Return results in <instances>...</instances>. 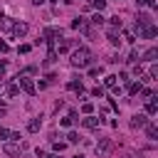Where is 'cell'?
<instances>
[{"mask_svg": "<svg viewBox=\"0 0 158 158\" xmlns=\"http://www.w3.org/2000/svg\"><path fill=\"white\" fill-rule=\"evenodd\" d=\"M89 62H91V52H89L86 47L72 52V64H74V67H89Z\"/></svg>", "mask_w": 158, "mask_h": 158, "instance_id": "obj_1", "label": "cell"}, {"mask_svg": "<svg viewBox=\"0 0 158 158\" xmlns=\"http://www.w3.org/2000/svg\"><path fill=\"white\" fill-rule=\"evenodd\" d=\"M17 86H20L25 94H30V96H35V94H37V86H35V84H32V79H27L25 74H20V77H17Z\"/></svg>", "mask_w": 158, "mask_h": 158, "instance_id": "obj_2", "label": "cell"}, {"mask_svg": "<svg viewBox=\"0 0 158 158\" xmlns=\"http://www.w3.org/2000/svg\"><path fill=\"white\" fill-rule=\"evenodd\" d=\"M54 40H62V30L59 27H44L42 30V42H54Z\"/></svg>", "mask_w": 158, "mask_h": 158, "instance_id": "obj_3", "label": "cell"}, {"mask_svg": "<svg viewBox=\"0 0 158 158\" xmlns=\"http://www.w3.org/2000/svg\"><path fill=\"white\" fill-rule=\"evenodd\" d=\"M10 32H12L15 37H25V35H27V25H25V22H15Z\"/></svg>", "mask_w": 158, "mask_h": 158, "instance_id": "obj_4", "label": "cell"}, {"mask_svg": "<svg viewBox=\"0 0 158 158\" xmlns=\"http://www.w3.org/2000/svg\"><path fill=\"white\" fill-rule=\"evenodd\" d=\"M81 123H84L86 128H96V126L101 123V118H96V116H91V114H86V118H81Z\"/></svg>", "mask_w": 158, "mask_h": 158, "instance_id": "obj_5", "label": "cell"}, {"mask_svg": "<svg viewBox=\"0 0 158 158\" xmlns=\"http://www.w3.org/2000/svg\"><path fill=\"white\" fill-rule=\"evenodd\" d=\"M146 123H148V118H146L143 114H136V116L131 118V126H133V128H143Z\"/></svg>", "mask_w": 158, "mask_h": 158, "instance_id": "obj_6", "label": "cell"}, {"mask_svg": "<svg viewBox=\"0 0 158 158\" xmlns=\"http://www.w3.org/2000/svg\"><path fill=\"white\" fill-rule=\"evenodd\" d=\"M72 27H74V30H81V32H89V25H86L84 17H77V20L72 22Z\"/></svg>", "mask_w": 158, "mask_h": 158, "instance_id": "obj_7", "label": "cell"}, {"mask_svg": "<svg viewBox=\"0 0 158 158\" xmlns=\"http://www.w3.org/2000/svg\"><path fill=\"white\" fill-rule=\"evenodd\" d=\"M138 35H141V37H146V40H151V37H156V27H153V25L141 27V30H138Z\"/></svg>", "mask_w": 158, "mask_h": 158, "instance_id": "obj_8", "label": "cell"}, {"mask_svg": "<svg viewBox=\"0 0 158 158\" xmlns=\"http://www.w3.org/2000/svg\"><path fill=\"white\" fill-rule=\"evenodd\" d=\"M156 57H158V49L156 47H151V49L143 52V62H156Z\"/></svg>", "mask_w": 158, "mask_h": 158, "instance_id": "obj_9", "label": "cell"}, {"mask_svg": "<svg viewBox=\"0 0 158 158\" xmlns=\"http://www.w3.org/2000/svg\"><path fill=\"white\" fill-rule=\"evenodd\" d=\"M67 89H72V91H84V84H81V79H72V81H67Z\"/></svg>", "mask_w": 158, "mask_h": 158, "instance_id": "obj_10", "label": "cell"}, {"mask_svg": "<svg viewBox=\"0 0 158 158\" xmlns=\"http://www.w3.org/2000/svg\"><path fill=\"white\" fill-rule=\"evenodd\" d=\"M111 148V143H109V138H101L99 143H96V153H106Z\"/></svg>", "mask_w": 158, "mask_h": 158, "instance_id": "obj_11", "label": "cell"}, {"mask_svg": "<svg viewBox=\"0 0 158 158\" xmlns=\"http://www.w3.org/2000/svg\"><path fill=\"white\" fill-rule=\"evenodd\" d=\"M20 148H22V146H15V143H5V153H7V156H20Z\"/></svg>", "mask_w": 158, "mask_h": 158, "instance_id": "obj_12", "label": "cell"}, {"mask_svg": "<svg viewBox=\"0 0 158 158\" xmlns=\"http://www.w3.org/2000/svg\"><path fill=\"white\" fill-rule=\"evenodd\" d=\"M146 111H148V114H156V111H158V104H156V96H151V99L146 101Z\"/></svg>", "mask_w": 158, "mask_h": 158, "instance_id": "obj_13", "label": "cell"}, {"mask_svg": "<svg viewBox=\"0 0 158 158\" xmlns=\"http://www.w3.org/2000/svg\"><path fill=\"white\" fill-rule=\"evenodd\" d=\"M40 128H42V118H32V121L27 123V131H32V133L40 131Z\"/></svg>", "mask_w": 158, "mask_h": 158, "instance_id": "obj_14", "label": "cell"}, {"mask_svg": "<svg viewBox=\"0 0 158 158\" xmlns=\"http://www.w3.org/2000/svg\"><path fill=\"white\" fill-rule=\"evenodd\" d=\"M17 91H20V86H17V84H7V86H5V96H15Z\"/></svg>", "mask_w": 158, "mask_h": 158, "instance_id": "obj_15", "label": "cell"}, {"mask_svg": "<svg viewBox=\"0 0 158 158\" xmlns=\"http://www.w3.org/2000/svg\"><path fill=\"white\" fill-rule=\"evenodd\" d=\"M141 86H143L141 81H133V84H128V94H131V96H133V94H138V91H141Z\"/></svg>", "mask_w": 158, "mask_h": 158, "instance_id": "obj_16", "label": "cell"}, {"mask_svg": "<svg viewBox=\"0 0 158 158\" xmlns=\"http://www.w3.org/2000/svg\"><path fill=\"white\" fill-rule=\"evenodd\" d=\"M146 133H148V138H156V136H158V128H156L153 123H146Z\"/></svg>", "mask_w": 158, "mask_h": 158, "instance_id": "obj_17", "label": "cell"}, {"mask_svg": "<svg viewBox=\"0 0 158 158\" xmlns=\"http://www.w3.org/2000/svg\"><path fill=\"white\" fill-rule=\"evenodd\" d=\"M12 25H15V22H12V20H5V17H2V20H0V27H2V30H5V32H10V30H12Z\"/></svg>", "mask_w": 158, "mask_h": 158, "instance_id": "obj_18", "label": "cell"}, {"mask_svg": "<svg viewBox=\"0 0 158 158\" xmlns=\"http://www.w3.org/2000/svg\"><path fill=\"white\" fill-rule=\"evenodd\" d=\"M99 74H104V67H91L89 69V77H99Z\"/></svg>", "mask_w": 158, "mask_h": 158, "instance_id": "obj_19", "label": "cell"}, {"mask_svg": "<svg viewBox=\"0 0 158 158\" xmlns=\"http://www.w3.org/2000/svg\"><path fill=\"white\" fill-rule=\"evenodd\" d=\"M81 111H84V114H91V111H94V104H91V101H84V104H81Z\"/></svg>", "mask_w": 158, "mask_h": 158, "instance_id": "obj_20", "label": "cell"}, {"mask_svg": "<svg viewBox=\"0 0 158 158\" xmlns=\"http://www.w3.org/2000/svg\"><path fill=\"white\" fill-rule=\"evenodd\" d=\"M67 141H69V143H77V141H79V133H77V131H69V133H67Z\"/></svg>", "mask_w": 158, "mask_h": 158, "instance_id": "obj_21", "label": "cell"}, {"mask_svg": "<svg viewBox=\"0 0 158 158\" xmlns=\"http://www.w3.org/2000/svg\"><path fill=\"white\" fill-rule=\"evenodd\" d=\"M7 138H12V131H7V128H0V141H7Z\"/></svg>", "mask_w": 158, "mask_h": 158, "instance_id": "obj_22", "label": "cell"}, {"mask_svg": "<svg viewBox=\"0 0 158 158\" xmlns=\"http://www.w3.org/2000/svg\"><path fill=\"white\" fill-rule=\"evenodd\" d=\"M104 5H106V0H91V7H96L99 12L104 10Z\"/></svg>", "mask_w": 158, "mask_h": 158, "instance_id": "obj_23", "label": "cell"}, {"mask_svg": "<svg viewBox=\"0 0 158 158\" xmlns=\"http://www.w3.org/2000/svg\"><path fill=\"white\" fill-rule=\"evenodd\" d=\"M91 22H94V25H104V15H101V12H96V15L91 17Z\"/></svg>", "mask_w": 158, "mask_h": 158, "instance_id": "obj_24", "label": "cell"}, {"mask_svg": "<svg viewBox=\"0 0 158 158\" xmlns=\"http://www.w3.org/2000/svg\"><path fill=\"white\" fill-rule=\"evenodd\" d=\"M106 86H109V89H114V86H116V77H114V74H109V77H106Z\"/></svg>", "mask_w": 158, "mask_h": 158, "instance_id": "obj_25", "label": "cell"}, {"mask_svg": "<svg viewBox=\"0 0 158 158\" xmlns=\"http://www.w3.org/2000/svg\"><path fill=\"white\" fill-rule=\"evenodd\" d=\"M91 94H94V96H104V86H94Z\"/></svg>", "mask_w": 158, "mask_h": 158, "instance_id": "obj_26", "label": "cell"}, {"mask_svg": "<svg viewBox=\"0 0 158 158\" xmlns=\"http://www.w3.org/2000/svg\"><path fill=\"white\" fill-rule=\"evenodd\" d=\"M30 49H32V47H30V44H20V54H27V52H30Z\"/></svg>", "mask_w": 158, "mask_h": 158, "instance_id": "obj_27", "label": "cell"}, {"mask_svg": "<svg viewBox=\"0 0 158 158\" xmlns=\"http://www.w3.org/2000/svg\"><path fill=\"white\" fill-rule=\"evenodd\" d=\"M72 121H74V118H72V116H67V118H62L59 123H62V126H72Z\"/></svg>", "mask_w": 158, "mask_h": 158, "instance_id": "obj_28", "label": "cell"}, {"mask_svg": "<svg viewBox=\"0 0 158 158\" xmlns=\"http://www.w3.org/2000/svg\"><path fill=\"white\" fill-rule=\"evenodd\" d=\"M64 148H67V143H54V151H57V153H62Z\"/></svg>", "mask_w": 158, "mask_h": 158, "instance_id": "obj_29", "label": "cell"}, {"mask_svg": "<svg viewBox=\"0 0 158 158\" xmlns=\"http://www.w3.org/2000/svg\"><path fill=\"white\" fill-rule=\"evenodd\" d=\"M10 47H7V42H0V52H7Z\"/></svg>", "mask_w": 158, "mask_h": 158, "instance_id": "obj_30", "label": "cell"}, {"mask_svg": "<svg viewBox=\"0 0 158 158\" xmlns=\"http://www.w3.org/2000/svg\"><path fill=\"white\" fill-rule=\"evenodd\" d=\"M2 74H5V64H0V81H2Z\"/></svg>", "mask_w": 158, "mask_h": 158, "instance_id": "obj_31", "label": "cell"}, {"mask_svg": "<svg viewBox=\"0 0 158 158\" xmlns=\"http://www.w3.org/2000/svg\"><path fill=\"white\" fill-rule=\"evenodd\" d=\"M5 114H7V109H5V106H0V116H5Z\"/></svg>", "mask_w": 158, "mask_h": 158, "instance_id": "obj_32", "label": "cell"}, {"mask_svg": "<svg viewBox=\"0 0 158 158\" xmlns=\"http://www.w3.org/2000/svg\"><path fill=\"white\" fill-rule=\"evenodd\" d=\"M47 158H57V153H49V156H47Z\"/></svg>", "mask_w": 158, "mask_h": 158, "instance_id": "obj_33", "label": "cell"}, {"mask_svg": "<svg viewBox=\"0 0 158 158\" xmlns=\"http://www.w3.org/2000/svg\"><path fill=\"white\" fill-rule=\"evenodd\" d=\"M72 158H84V156H72Z\"/></svg>", "mask_w": 158, "mask_h": 158, "instance_id": "obj_34", "label": "cell"}, {"mask_svg": "<svg viewBox=\"0 0 158 158\" xmlns=\"http://www.w3.org/2000/svg\"><path fill=\"white\" fill-rule=\"evenodd\" d=\"M0 20H2V12H0Z\"/></svg>", "mask_w": 158, "mask_h": 158, "instance_id": "obj_35", "label": "cell"}, {"mask_svg": "<svg viewBox=\"0 0 158 158\" xmlns=\"http://www.w3.org/2000/svg\"><path fill=\"white\" fill-rule=\"evenodd\" d=\"M52 2H57V0H52Z\"/></svg>", "mask_w": 158, "mask_h": 158, "instance_id": "obj_36", "label": "cell"}]
</instances>
